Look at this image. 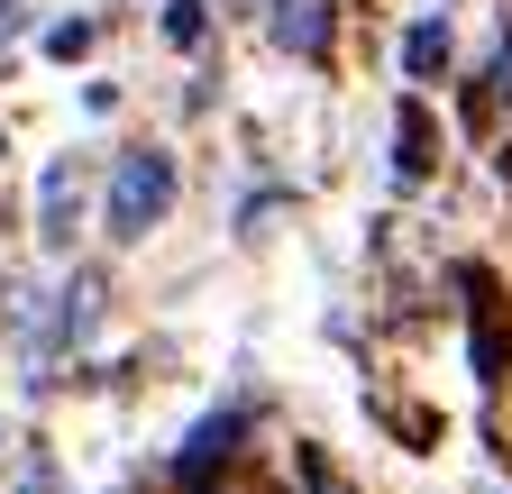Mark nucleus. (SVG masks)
<instances>
[{"mask_svg": "<svg viewBox=\"0 0 512 494\" xmlns=\"http://www.w3.org/2000/svg\"><path fill=\"white\" fill-rule=\"evenodd\" d=\"M229 440H238V421H202V430H192V449H183V494H202V476H211V458H229Z\"/></svg>", "mask_w": 512, "mask_h": 494, "instance_id": "20e7f679", "label": "nucleus"}, {"mask_svg": "<svg viewBox=\"0 0 512 494\" xmlns=\"http://www.w3.org/2000/svg\"><path fill=\"white\" fill-rule=\"evenodd\" d=\"M0 156H10V138H0Z\"/></svg>", "mask_w": 512, "mask_h": 494, "instance_id": "9d476101", "label": "nucleus"}, {"mask_svg": "<svg viewBox=\"0 0 512 494\" xmlns=\"http://www.w3.org/2000/svg\"><path fill=\"white\" fill-rule=\"evenodd\" d=\"M74 211H83V174H74V156H55L37 174V238L46 247H74Z\"/></svg>", "mask_w": 512, "mask_h": 494, "instance_id": "f03ea898", "label": "nucleus"}, {"mask_svg": "<svg viewBox=\"0 0 512 494\" xmlns=\"http://www.w3.org/2000/svg\"><path fill=\"white\" fill-rule=\"evenodd\" d=\"M302 485H311V494H348V476L320 458V449H302Z\"/></svg>", "mask_w": 512, "mask_h": 494, "instance_id": "0eeeda50", "label": "nucleus"}, {"mask_svg": "<svg viewBox=\"0 0 512 494\" xmlns=\"http://www.w3.org/2000/svg\"><path fill=\"white\" fill-rule=\"evenodd\" d=\"M165 37L174 46H202V0H165Z\"/></svg>", "mask_w": 512, "mask_h": 494, "instance_id": "423d86ee", "label": "nucleus"}, {"mask_svg": "<svg viewBox=\"0 0 512 494\" xmlns=\"http://www.w3.org/2000/svg\"><path fill=\"white\" fill-rule=\"evenodd\" d=\"M165 211H174V156H165V147H128V156L110 165V202H101V229L128 247V238H147Z\"/></svg>", "mask_w": 512, "mask_h": 494, "instance_id": "f257e3e1", "label": "nucleus"}, {"mask_svg": "<svg viewBox=\"0 0 512 494\" xmlns=\"http://www.w3.org/2000/svg\"><path fill=\"white\" fill-rule=\"evenodd\" d=\"M92 46V19H64V28H46V55H83Z\"/></svg>", "mask_w": 512, "mask_h": 494, "instance_id": "6e6552de", "label": "nucleus"}, {"mask_svg": "<svg viewBox=\"0 0 512 494\" xmlns=\"http://www.w3.org/2000/svg\"><path fill=\"white\" fill-rule=\"evenodd\" d=\"M494 101H512V28H503V46H494Z\"/></svg>", "mask_w": 512, "mask_h": 494, "instance_id": "1a4fd4ad", "label": "nucleus"}, {"mask_svg": "<svg viewBox=\"0 0 512 494\" xmlns=\"http://www.w3.org/2000/svg\"><path fill=\"white\" fill-rule=\"evenodd\" d=\"M275 37L320 65V55H330V10H320V0H275Z\"/></svg>", "mask_w": 512, "mask_h": 494, "instance_id": "7ed1b4c3", "label": "nucleus"}, {"mask_svg": "<svg viewBox=\"0 0 512 494\" xmlns=\"http://www.w3.org/2000/svg\"><path fill=\"white\" fill-rule=\"evenodd\" d=\"M439 65H448V28H439V19H421V28L403 37V74H412V83H430Z\"/></svg>", "mask_w": 512, "mask_h": 494, "instance_id": "39448f33", "label": "nucleus"}, {"mask_svg": "<svg viewBox=\"0 0 512 494\" xmlns=\"http://www.w3.org/2000/svg\"><path fill=\"white\" fill-rule=\"evenodd\" d=\"M28 494H46V485H28Z\"/></svg>", "mask_w": 512, "mask_h": 494, "instance_id": "9b49d317", "label": "nucleus"}]
</instances>
